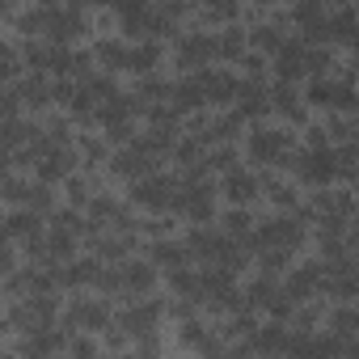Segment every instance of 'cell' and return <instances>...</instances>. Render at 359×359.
<instances>
[{"label":"cell","instance_id":"7c38bea8","mask_svg":"<svg viewBox=\"0 0 359 359\" xmlns=\"http://www.w3.org/2000/svg\"><path fill=\"white\" fill-rule=\"evenodd\" d=\"M123 287H148L152 283V266H144V262H131V266H123Z\"/></svg>","mask_w":359,"mask_h":359},{"label":"cell","instance_id":"6da1fadb","mask_svg":"<svg viewBox=\"0 0 359 359\" xmlns=\"http://www.w3.org/2000/svg\"><path fill=\"white\" fill-rule=\"evenodd\" d=\"M177 199H182V191H177L169 177H144L135 187V203H144V208H169Z\"/></svg>","mask_w":359,"mask_h":359},{"label":"cell","instance_id":"4fadbf2b","mask_svg":"<svg viewBox=\"0 0 359 359\" xmlns=\"http://www.w3.org/2000/svg\"><path fill=\"white\" fill-rule=\"evenodd\" d=\"M156 262H165L169 271H187V250L182 245H156Z\"/></svg>","mask_w":359,"mask_h":359},{"label":"cell","instance_id":"277c9868","mask_svg":"<svg viewBox=\"0 0 359 359\" xmlns=\"http://www.w3.org/2000/svg\"><path fill=\"white\" fill-rule=\"evenodd\" d=\"M156 317H161V309H156V304H135V309H127V313L118 317V325H123L127 334H135L140 342H148V338H152V330H156Z\"/></svg>","mask_w":359,"mask_h":359},{"label":"cell","instance_id":"5b68a950","mask_svg":"<svg viewBox=\"0 0 359 359\" xmlns=\"http://www.w3.org/2000/svg\"><path fill=\"white\" fill-rule=\"evenodd\" d=\"M279 68H283V76H300V72H309V68H321V55H313L304 43H287L283 51H279Z\"/></svg>","mask_w":359,"mask_h":359},{"label":"cell","instance_id":"7a4b0ae2","mask_svg":"<svg viewBox=\"0 0 359 359\" xmlns=\"http://www.w3.org/2000/svg\"><path fill=\"white\" fill-rule=\"evenodd\" d=\"M342 169V161H338V152H330V148H313V152H304L300 156V177H309V182H321V177H330V173H338Z\"/></svg>","mask_w":359,"mask_h":359},{"label":"cell","instance_id":"9c48e42d","mask_svg":"<svg viewBox=\"0 0 359 359\" xmlns=\"http://www.w3.org/2000/svg\"><path fill=\"white\" fill-rule=\"evenodd\" d=\"M279 152H283V135L279 131H258L254 135V156L258 161H275Z\"/></svg>","mask_w":359,"mask_h":359},{"label":"cell","instance_id":"8fae6325","mask_svg":"<svg viewBox=\"0 0 359 359\" xmlns=\"http://www.w3.org/2000/svg\"><path fill=\"white\" fill-rule=\"evenodd\" d=\"M254 346H258V351H287V346H292V338H287L279 325H266V330H258V334H254Z\"/></svg>","mask_w":359,"mask_h":359},{"label":"cell","instance_id":"9a60e30c","mask_svg":"<svg viewBox=\"0 0 359 359\" xmlns=\"http://www.w3.org/2000/svg\"><path fill=\"white\" fill-rule=\"evenodd\" d=\"M229 195L241 199V203L254 199V177H250V173H233V177H229Z\"/></svg>","mask_w":359,"mask_h":359},{"label":"cell","instance_id":"e0dca14e","mask_svg":"<svg viewBox=\"0 0 359 359\" xmlns=\"http://www.w3.org/2000/svg\"><path fill=\"white\" fill-rule=\"evenodd\" d=\"M224 359H245V355H224Z\"/></svg>","mask_w":359,"mask_h":359},{"label":"cell","instance_id":"8992f818","mask_svg":"<svg viewBox=\"0 0 359 359\" xmlns=\"http://www.w3.org/2000/svg\"><path fill=\"white\" fill-rule=\"evenodd\" d=\"M325 283H330V292H338V296H355V292H359V275H355L351 262L330 266V271H325Z\"/></svg>","mask_w":359,"mask_h":359},{"label":"cell","instance_id":"52a82bcc","mask_svg":"<svg viewBox=\"0 0 359 359\" xmlns=\"http://www.w3.org/2000/svg\"><path fill=\"white\" fill-rule=\"evenodd\" d=\"M317 283H321V266H300V271L292 275V283H287V296H292V300H296V296H309Z\"/></svg>","mask_w":359,"mask_h":359},{"label":"cell","instance_id":"30bf717a","mask_svg":"<svg viewBox=\"0 0 359 359\" xmlns=\"http://www.w3.org/2000/svg\"><path fill=\"white\" fill-rule=\"evenodd\" d=\"M177 203H187L191 216H208V212H212V191H208V187H187Z\"/></svg>","mask_w":359,"mask_h":359},{"label":"cell","instance_id":"ba28073f","mask_svg":"<svg viewBox=\"0 0 359 359\" xmlns=\"http://www.w3.org/2000/svg\"><path fill=\"white\" fill-rule=\"evenodd\" d=\"M72 321L76 325H89V330H102L106 325V309L93 304V300H81V304H72Z\"/></svg>","mask_w":359,"mask_h":359},{"label":"cell","instance_id":"3957f363","mask_svg":"<svg viewBox=\"0 0 359 359\" xmlns=\"http://www.w3.org/2000/svg\"><path fill=\"white\" fill-rule=\"evenodd\" d=\"M296 237H300V224H296V220H271V224H262V229H258V237H254V241H258L262 250H275V254H279V250L296 245Z\"/></svg>","mask_w":359,"mask_h":359},{"label":"cell","instance_id":"5bb4252c","mask_svg":"<svg viewBox=\"0 0 359 359\" xmlns=\"http://www.w3.org/2000/svg\"><path fill=\"white\" fill-rule=\"evenodd\" d=\"M355 334H359V313L355 309H342L334 317V338H355Z\"/></svg>","mask_w":359,"mask_h":359},{"label":"cell","instance_id":"2e32d148","mask_svg":"<svg viewBox=\"0 0 359 359\" xmlns=\"http://www.w3.org/2000/svg\"><path fill=\"white\" fill-rule=\"evenodd\" d=\"M187 342H191L195 351H212V334L199 330V325H187Z\"/></svg>","mask_w":359,"mask_h":359}]
</instances>
